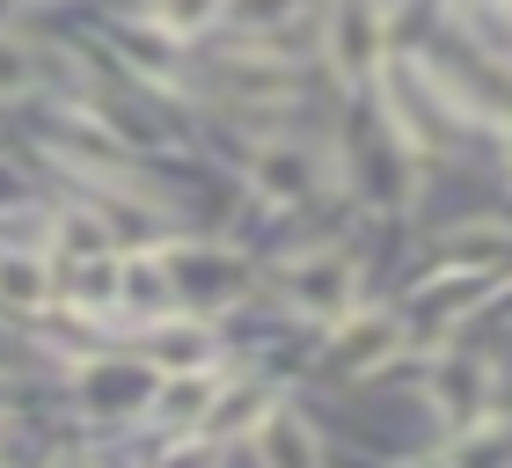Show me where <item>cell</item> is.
I'll return each instance as SVG.
<instances>
[{
    "instance_id": "6da1fadb",
    "label": "cell",
    "mask_w": 512,
    "mask_h": 468,
    "mask_svg": "<svg viewBox=\"0 0 512 468\" xmlns=\"http://www.w3.org/2000/svg\"><path fill=\"white\" fill-rule=\"evenodd\" d=\"M286 293H293V308H308V315H352L359 264L337 256V249H315V256H300V264L286 271Z\"/></svg>"
},
{
    "instance_id": "7a4b0ae2",
    "label": "cell",
    "mask_w": 512,
    "mask_h": 468,
    "mask_svg": "<svg viewBox=\"0 0 512 468\" xmlns=\"http://www.w3.org/2000/svg\"><path fill=\"white\" fill-rule=\"evenodd\" d=\"M330 59H337L344 81L381 74V8H374V0H337V15H330Z\"/></svg>"
},
{
    "instance_id": "3957f363",
    "label": "cell",
    "mask_w": 512,
    "mask_h": 468,
    "mask_svg": "<svg viewBox=\"0 0 512 468\" xmlns=\"http://www.w3.org/2000/svg\"><path fill=\"white\" fill-rule=\"evenodd\" d=\"M256 461H264V468H322V447H315L308 417L264 410V417H256Z\"/></svg>"
},
{
    "instance_id": "277c9868",
    "label": "cell",
    "mask_w": 512,
    "mask_h": 468,
    "mask_svg": "<svg viewBox=\"0 0 512 468\" xmlns=\"http://www.w3.org/2000/svg\"><path fill=\"white\" fill-rule=\"evenodd\" d=\"M249 183H256L264 198L293 205V198L315 191V154H308V147H256V154H249Z\"/></svg>"
},
{
    "instance_id": "5b68a950",
    "label": "cell",
    "mask_w": 512,
    "mask_h": 468,
    "mask_svg": "<svg viewBox=\"0 0 512 468\" xmlns=\"http://www.w3.org/2000/svg\"><path fill=\"white\" fill-rule=\"evenodd\" d=\"M147 359L161 373H198V366H213V337H205V322H154Z\"/></svg>"
},
{
    "instance_id": "8992f818",
    "label": "cell",
    "mask_w": 512,
    "mask_h": 468,
    "mask_svg": "<svg viewBox=\"0 0 512 468\" xmlns=\"http://www.w3.org/2000/svg\"><path fill=\"white\" fill-rule=\"evenodd\" d=\"M395 344H403V322L374 308V315H352V322L337 330V359H344V366H381Z\"/></svg>"
},
{
    "instance_id": "52a82bcc",
    "label": "cell",
    "mask_w": 512,
    "mask_h": 468,
    "mask_svg": "<svg viewBox=\"0 0 512 468\" xmlns=\"http://www.w3.org/2000/svg\"><path fill=\"white\" fill-rule=\"evenodd\" d=\"M213 395H220L213 366H198V373H169V388L154 395V417H169V425H191V417L213 410Z\"/></svg>"
},
{
    "instance_id": "ba28073f",
    "label": "cell",
    "mask_w": 512,
    "mask_h": 468,
    "mask_svg": "<svg viewBox=\"0 0 512 468\" xmlns=\"http://www.w3.org/2000/svg\"><path fill=\"white\" fill-rule=\"evenodd\" d=\"M264 410H271V403H264L256 388H220L213 410H205L198 425H205V439H227V432H256V417H264Z\"/></svg>"
},
{
    "instance_id": "9c48e42d",
    "label": "cell",
    "mask_w": 512,
    "mask_h": 468,
    "mask_svg": "<svg viewBox=\"0 0 512 468\" xmlns=\"http://www.w3.org/2000/svg\"><path fill=\"white\" fill-rule=\"evenodd\" d=\"M0 300L8 308H44L52 300V271L37 256H0Z\"/></svg>"
},
{
    "instance_id": "30bf717a",
    "label": "cell",
    "mask_w": 512,
    "mask_h": 468,
    "mask_svg": "<svg viewBox=\"0 0 512 468\" xmlns=\"http://www.w3.org/2000/svg\"><path fill=\"white\" fill-rule=\"evenodd\" d=\"M439 410H447V417H476V410H483V366L439 373Z\"/></svg>"
},
{
    "instance_id": "8fae6325",
    "label": "cell",
    "mask_w": 512,
    "mask_h": 468,
    "mask_svg": "<svg viewBox=\"0 0 512 468\" xmlns=\"http://www.w3.org/2000/svg\"><path fill=\"white\" fill-rule=\"evenodd\" d=\"M220 15V0H161V8H154V22H161V30H205V22H213Z\"/></svg>"
},
{
    "instance_id": "7c38bea8",
    "label": "cell",
    "mask_w": 512,
    "mask_h": 468,
    "mask_svg": "<svg viewBox=\"0 0 512 468\" xmlns=\"http://www.w3.org/2000/svg\"><path fill=\"white\" fill-rule=\"evenodd\" d=\"M227 15L249 22V30H264V22H286L293 15V0H227Z\"/></svg>"
},
{
    "instance_id": "4fadbf2b",
    "label": "cell",
    "mask_w": 512,
    "mask_h": 468,
    "mask_svg": "<svg viewBox=\"0 0 512 468\" xmlns=\"http://www.w3.org/2000/svg\"><path fill=\"white\" fill-rule=\"evenodd\" d=\"M15 88H30V59H22V44L0 37V96H15Z\"/></svg>"
},
{
    "instance_id": "5bb4252c",
    "label": "cell",
    "mask_w": 512,
    "mask_h": 468,
    "mask_svg": "<svg viewBox=\"0 0 512 468\" xmlns=\"http://www.w3.org/2000/svg\"><path fill=\"white\" fill-rule=\"evenodd\" d=\"M52 468H96V461H88V454H59Z\"/></svg>"
},
{
    "instance_id": "9a60e30c",
    "label": "cell",
    "mask_w": 512,
    "mask_h": 468,
    "mask_svg": "<svg viewBox=\"0 0 512 468\" xmlns=\"http://www.w3.org/2000/svg\"><path fill=\"white\" fill-rule=\"evenodd\" d=\"M505 132H512V117H505Z\"/></svg>"
}]
</instances>
